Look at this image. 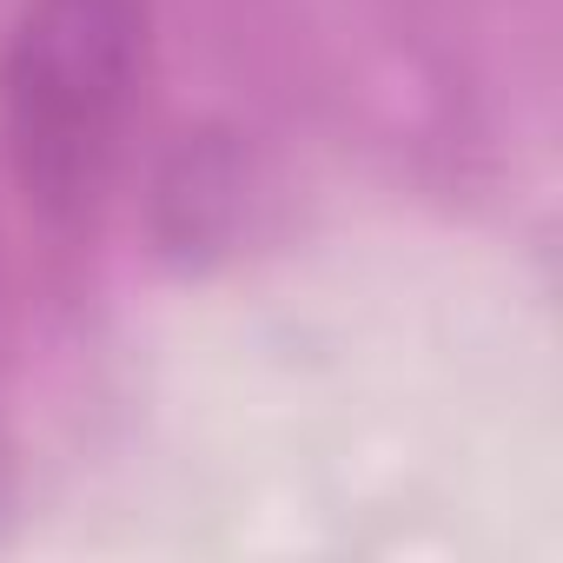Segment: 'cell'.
Listing matches in <instances>:
<instances>
[{
  "label": "cell",
  "mask_w": 563,
  "mask_h": 563,
  "mask_svg": "<svg viewBox=\"0 0 563 563\" xmlns=\"http://www.w3.org/2000/svg\"><path fill=\"white\" fill-rule=\"evenodd\" d=\"M153 0H21L0 60V126L21 199L80 225L107 199L140 113Z\"/></svg>",
  "instance_id": "1"
}]
</instances>
